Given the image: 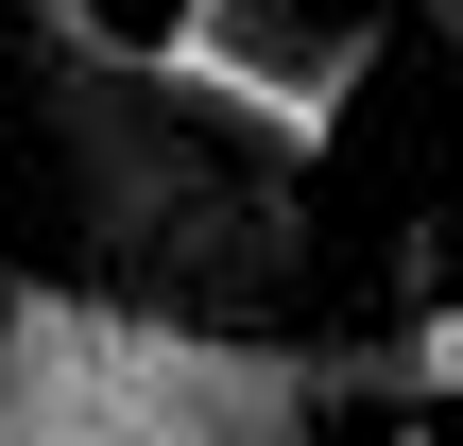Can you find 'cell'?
I'll return each instance as SVG.
<instances>
[{
	"mask_svg": "<svg viewBox=\"0 0 463 446\" xmlns=\"http://www.w3.org/2000/svg\"><path fill=\"white\" fill-rule=\"evenodd\" d=\"M17 52H34V155H52L86 292H137V309H189V327H292L309 309L326 223H309L292 155H258L223 103H189L86 0H34Z\"/></svg>",
	"mask_w": 463,
	"mask_h": 446,
	"instance_id": "1",
	"label": "cell"
},
{
	"mask_svg": "<svg viewBox=\"0 0 463 446\" xmlns=\"http://www.w3.org/2000/svg\"><path fill=\"white\" fill-rule=\"evenodd\" d=\"M0 446H344V361L292 327H189L86 275H17Z\"/></svg>",
	"mask_w": 463,
	"mask_h": 446,
	"instance_id": "2",
	"label": "cell"
},
{
	"mask_svg": "<svg viewBox=\"0 0 463 446\" xmlns=\"http://www.w3.org/2000/svg\"><path fill=\"white\" fill-rule=\"evenodd\" d=\"M189 103H223L258 155H292V172H326V138L361 120V86H378V17H326V0H172L155 34H137Z\"/></svg>",
	"mask_w": 463,
	"mask_h": 446,
	"instance_id": "3",
	"label": "cell"
},
{
	"mask_svg": "<svg viewBox=\"0 0 463 446\" xmlns=\"http://www.w3.org/2000/svg\"><path fill=\"white\" fill-rule=\"evenodd\" d=\"M344 361V395H378V413H447L463 430V309H395L378 344H326Z\"/></svg>",
	"mask_w": 463,
	"mask_h": 446,
	"instance_id": "4",
	"label": "cell"
},
{
	"mask_svg": "<svg viewBox=\"0 0 463 446\" xmlns=\"http://www.w3.org/2000/svg\"><path fill=\"white\" fill-rule=\"evenodd\" d=\"M395 446H447V413H395Z\"/></svg>",
	"mask_w": 463,
	"mask_h": 446,
	"instance_id": "5",
	"label": "cell"
},
{
	"mask_svg": "<svg viewBox=\"0 0 463 446\" xmlns=\"http://www.w3.org/2000/svg\"><path fill=\"white\" fill-rule=\"evenodd\" d=\"M430 34H447V52H463V0H430Z\"/></svg>",
	"mask_w": 463,
	"mask_h": 446,
	"instance_id": "6",
	"label": "cell"
},
{
	"mask_svg": "<svg viewBox=\"0 0 463 446\" xmlns=\"http://www.w3.org/2000/svg\"><path fill=\"white\" fill-rule=\"evenodd\" d=\"M447 446H463V430H447Z\"/></svg>",
	"mask_w": 463,
	"mask_h": 446,
	"instance_id": "7",
	"label": "cell"
}]
</instances>
